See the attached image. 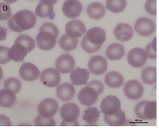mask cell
I'll list each match as a JSON object with an SVG mask.
<instances>
[{
	"mask_svg": "<svg viewBox=\"0 0 159 130\" xmlns=\"http://www.w3.org/2000/svg\"><path fill=\"white\" fill-rule=\"evenodd\" d=\"M16 101V96L14 92L8 89L0 90V106L5 108L12 107Z\"/></svg>",
	"mask_w": 159,
	"mask_h": 130,
	"instance_id": "484cf974",
	"label": "cell"
},
{
	"mask_svg": "<svg viewBox=\"0 0 159 130\" xmlns=\"http://www.w3.org/2000/svg\"><path fill=\"white\" fill-rule=\"evenodd\" d=\"M83 9L82 3L79 0H66L62 7L64 15L68 19H74L79 17Z\"/></svg>",
	"mask_w": 159,
	"mask_h": 130,
	"instance_id": "8fae6325",
	"label": "cell"
},
{
	"mask_svg": "<svg viewBox=\"0 0 159 130\" xmlns=\"http://www.w3.org/2000/svg\"><path fill=\"white\" fill-rule=\"evenodd\" d=\"M145 9L151 15H156V0H147Z\"/></svg>",
	"mask_w": 159,
	"mask_h": 130,
	"instance_id": "74e56055",
	"label": "cell"
},
{
	"mask_svg": "<svg viewBox=\"0 0 159 130\" xmlns=\"http://www.w3.org/2000/svg\"><path fill=\"white\" fill-rule=\"evenodd\" d=\"M11 15V8L9 4L4 2H0V21L8 20Z\"/></svg>",
	"mask_w": 159,
	"mask_h": 130,
	"instance_id": "e575fe53",
	"label": "cell"
},
{
	"mask_svg": "<svg viewBox=\"0 0 159 130\" xmlns=\"http://www.w3.org/2000/svg\"><path fill=\"white\" fill-rule=\"evenodd\" d=\"M80 109L78 105L72 102L66 103L60 110V117L63 119L61 126H79L77 119L79 118Z\"/></svg>",
	"mask_w": 159,
	"mask_h": 130,
	"instance_id": "277c9868",
	"label": "cell"
},
{
	"mask_svg": "<svg viewBox=\"0 0 159 130\" xmlns=\"http://www.w3.org/2000/svg\"><path fill=\"white\" fill-rule=\"evenodd\" d=\"M57 96L64 102L71 101L75 96V88L73 85L68 83L60 84L56 89Z\"/></svg>",
	"mask_w": 159,
	"mask_h": 130,
	"instance_id": "d6986e66",
	"label": "cell"
},
{
	"mask_svg": "<svg viewBox=\"0 0 159 130\" xmlns=\"http://www.w3.org/2000/svg\"><path fill=\"white\" fill-rule=\"evenodd\" d=\"M90 72L85 68L77 67L72 70L70 79L72 83L75 86H82L88 83Z\"/></svg>",
	"mask_w": 159,
	"mask_h": 130,
	"instance_id": "ffe728a7",
	"label": "cell"
},
{
	"mask_svg": "<svg viewBox=\"0 0 159 130\" xmlns=\"http://www.w3.org/2000/svg\"><path fill=\"white\" fill-rule=\"evenodd\" d=\"M42 84L48 87H57L60 83L61 75L57 69L52 68L44 69L40 76Z\"/></svg>",
	"mask_w": 159,
	"mask_h": 130,
	"instance_id": "8992f818",
	"label": "cell"
},
{
	"mask_svg": "<svg viewBox=\"0 0 159 130\" xmlns=\"http://www.w3.org/2000/svg\"><path fill=\"white\" fill-rule=\"evenodd\" d=\"M89 69L96 75L105 74L108 69V63L104 57L101 56H94L90 59L88 63Z\"/></svg>",
	"mask_w": 159,
	"mask_h": 130,
	"instance_id": "4fadbf2b",
	"label": "cell"
},
{
	"mask_svg": "<svg viewBox=\"0 0 159 130\" xmlns=\"http://www.w3.org/2000/svg\"><path fill=\"white\" fill-rule=\"evenodd\" d=\"M88 85H89V86L93 87L94 89H96L98 92L99 93V94H101L102 92L104 90V88L102 83L98 80H93L92 82H90Z\"/></svg>",
	"mask_w": 159,
	"mask_h": 130,
	"instance_id": "f35d334b",
	"label": "cell"
},
{
	"mask_svg": "<svg viewBox=\"0 0 159 130\" xmlns=\"http://www.w3.org/2000/svg\"><path fill=\"white\" fill-rule=\"evenodd\" d=\"M99 93L92 86L87 85L80 90L78 94V99L82 105L89 106L96 102Z\"/></svg>",
	"mask_w": 159,
	"mask_h": 130,
	"instance_id": "9c48e42d",
	"label": "cell"
},
{
	"mask_svg": "<svg viewBox=\"0 0 159 130\" xmlns=\"http://www.w3.org/2000/svg\"><path fill=\"white\" fill-rule=\"evenodd\" d=\"M39 31L40 32L36 37V42L39 48L44 51L53 49L59 33L57 27L50 22L45 23L41 26Z\"/></svg>",
	"mask_w": 159,
	"mask_h": 130,
	"instance_id": "7a4b0ae2",
	"label": "cell"
},
{
	"mask_svg": "<svg viewBox=\"0 0 159 130\" xmlns=\"http://www.w3.org/2000/svg\"><path fill=\"white\" fill-rule=\"evenodd\" d=\"M105 83L111 88H116L121 87L123 84V76L116 71L108 72L105 76Z\"/></svg>",
	"mask_w": 159,
	"mask_h": 130,
	"instance_id": "d4e9b609",
	"label": "cell"
},
{
	"mask_svg": "<svg viewBox=\"0 0 159 130\" xmlns=\"http://www.w3.org/2000/svg\"><path fill=\"white\" fill-rule=\"evenodd\" d=\"M113 34L118 40L121 42H126L133 38L134 30L128 24L119 23L113 30Z\"/></svg>",
	"mask_w": 159,
	"mask_h": 130,
	"instance_id": "ac0fdd59",
	"label": "cell"
},
{
	"mask_svg": "<svg viewBox=\"0 0 159 130\" xmlns=\"http://www.w3.org/2000/svg\"><path fill=\"white\" fill-rule=\"evenodd\" d=\"M134 29L139 35L143 37H148L155 32L156 25L151 19L140 17L135 22Z\"/></svg>",
	"mask_w": 159,
	"mask_h": 130,
	"instance_id": "52a82bcc",
	"label": "cell"
},
{
	"mask_svg": "<svg viewBox=\"0 0 159 130\" xmlns=\"http://www.w3.org/2000/svg\"><path fill=\"white\" fill-rule=\"evenodd\" d=\"M87 13L90 19L100 20L104 16L105 9L102 4L94 2L89 5L87 8Z\"/></svg>",
	"mask_w": 159,
	"mask_h": 130,
	"instance_id": "cb8c5ba5",
	"label": "cell"
},
{
	"mask_svg": "<svg viewBox=\"0 0 159 130\" xmlns=\"http://www.w3.org/2000/svg\"><path fill=\"white\" fill-rule=\"evenodd\" d=\"M37 22V18L33 12L28 9L19 11L9 18L8 25L13 31L21 33L33 29Z\"/></svg>",
	"mask_w": 159,
	"mask_h": 130,
	"instance_id": "6da1fadb",
	"label": "cell"
},
{
	"mask_svg": "<svg viewBox=\"0 0 159 130\" xmlns=\"http://www.w3.org/2000/svg\"><path fill=\"white\" fill-rule=\"evenodd\" d=\"M60 47L66 52H71L77 47L78 44V38H72L67 34H64L59 39Z\"/></svg>",
	"mask_w": 159,
	"mask_h": 130,
	"instance_id": "4316f807",
	"label": "cell"
},
{
	"mask_svg": "<svg viewBox=\"0 0 159 130\" xmlns=\"http://www.w3.org/2000/svg\"><path fill=\"white\" fill-rule=\"evenodd\" d=\"M4 88L8 89L15 94H18L20 91L21 84L20 81L15 78H9L5 81L4 84Z\"/></svg>",
	"mask_w": 159,
	"mask_h": 130,
	"instance_id": "1f68e13d",
	"label": "cell"
},
{
	"mask_svg": "<svg viewBox=\"0 0 159 130\" xmlns=\"http://www.w3.org/2000/svg\"><path fill=\"white\" fill-rule=\"evenodd\" d=\"M121 108L120 100L115 96H108L105 97L101 103V110L104 114H113Z\"/></svg>",
	"mask_w": 159,
	"mask_h": 130,
	"instance_id": "7c38bea8",
	"label": "cell"
},
{
	"mask_svg": "<svg viewBox=\"0 0 159 130\" xmlns=\"http://www.w3.org/2000/svg\"><path fill=\"white\" fill-rule=\"evenodd\" d=\"M148 59L145 51L142 48L135 47L129 52L127 56L128 63L131 67L141 68L146 63Z\"/></svg>",
	"mask_w": 159,
	"mask_h": 130,
	"instance_id": "30bf717a",
	"label": "cell"
},
{
	"mask_svg": "<svg viewBox=\"0 0 159 130\" xmlns=\"http://www.w3.org/2000/svg\"><path fill=\"white\" fill-rule=\"evenodd\" d=\"M15 42L19 43L25 47L29 53L33 51L35 47V42L33 39L27 35H20L16 39Z\"/></svg>",
	"mask_w": 159,
	"mask_h": 130,
	"instance_id": "d6a6232c",
	"label": "cell"
},
{
	"mask_svg": "<svg viewBox=\"0 0 159 130\" xmlns=\"http://www.w3.org/2000/svg\"><path fill=\"white\" fill-rule=\"evenodd\" d=\"M57 1L58 0H41V1L42 2L50 5L55 4L57 2Z\"/></svg>",
	"mask_w": 159,
	"mask_h": 130,
	"instance_id": "b9f144b4",
	"label": "cell"
},
{
	"mask_svg": "<svg viewBox=\"0 0 159 130\" xmlns=\"http://www.w3.org/2000/svg\"><path fill=\"white\" fill-rule=\"evenodd\" d=\"M59 109V104L54 99L48 98L43 100L38 105V112L40 115L46 117H53Z\"/></svg>",
	"mask_w": 159,
	"mask_h": 130,
	"instance_id": "9a60e30c",
	"label": "cell"
},
{
	"mask_svg": "<svg viewBox=\"0 0 159 130\" xmlns=\"http://www.w3.org/2000/svg\"><path fill=\"white\" fill-rule=\"evenodd\" d=\"M35 14L40 17H48L53 14V5L40 2L35 9Z\"/></svg>",
	"mask_w": 159,
	"mask_h": 130,
	"instance_id": "4dcf8cb0",
	"label": "cell"
},
{
	"mask_svg": "<svg viewBox=\"0 0 159 130\" xmlns=\"http://www.w3.org/2000/svg\"><path fill=\"white\" fill-rule=\"evenodd\" d=\"M144 89L142 84L136 80H131L126 83L124 93L126 97L131 100H137L143 96Z\"/></svg>",
	"mask_w": 159,
	"mask_h": 130,
	"instance_id": "ba28073f",
	"label": "cell"
},
{
	"mask_svg": "<svg viewBox=\"0 0 159 130\" xmlns=\"http://www.w3.org/2000/svg\"><path fill=\"white\" fill-rule=\"evenodd\" d=\"M12 125L10 119L4 114H0V126H10Z\"/></svg>",
	"mask_w": 159,
	"mask_h": 130,
	"instance_id": "ab89813d",
	"label": "cell"
},
{
	"mask_svg": "<svg viewBox=\"0 0 159 130\" xmlns=\"http://www.w3.org/2000/svg\"><path fill=\"white\" fill-rule=\"evenodd\" d=\"M34 124L36 126H55L56 122L52 117H46L42 115L37 116L34 119Z\"/></svg>",
	"mask_w": 159,
	"mask_h": 130,
	"instance_id": "836d02e7",
	"label": "cell"
},
{
	"mask_svg": "<svg viewBox=\"0 0 159 130\" xmlns=\"http://www.w3.org/2000/svg\"><path fill=\"white\" fill-rule=\"evenodd\" d=\"M126 0H106L105 5L107 9L114 13L123 12L127 7Z\"/></svg>",
	"mask_w": 159,
	"mask_h": 130,
	"instance_id": "f1b7e54d",
	"label": "cell"
},
{
	"mask_svg": "<svg viewBox=\"0 0 159 130\" xmlns=\"http://www.w3.org/2000/svg\"><path fill=\"white\" fill-rule=\"evenodd\" d=\"M145 51L148 57L151 59H156V38H155L152 42L147 45Z\"/></svg>",
	"mask_w": 159,
	"mask_h": 130,
	"instance_id": "d590c367",
	"label": "cell"
},
{
	"mask_svg": "<svg viewBox=\"0 0 159 130\" xmlns=\"http://www.w3.org/2000/svg\"><path fill=\"white\" fill-rule=\"evenodd\" d=\"M86 31L84 23L80 20H73L68 22L66 25V33L72 38H80Z\"/></svg>",
	"mask_w": 159,
	"mask_h": 130,
	"instance_id": "e0dca14e",
	"label": "cell"
},
{
	"mask_svg": "<svg viewBox=\"0 0 159 130\" xmlns=\"http://www.w3.org/2000/svg\"><path fill=\"white\" fill-rule=\"evenodd\" d=\"M3 74H4V72H3V70H2V69L1 67L0 66V81H1V80L2 79V76H3Z\"/></svg>",
	"mask_w": 159,
	"mask_h": 130,
	"instance_id": "ee69618b",
	"label": "cell"
},
{
	"mask_svg": "<svg viewBox=\"0 0 159 130\" xmlns=\"http://www.w3.org/2000/svg\"><path fill=\"white\" fill-rule=\"evenodd\" d=\"M105 55L107 58L111 60H119L125 55V49L120 43H112L107 47Z\"/></svg>",
	"mask_w": 159,
	"mask_h": 130,
	"instance_id": "7402d4cb",
	"label": "cell"
},
{
	"mask_svg": "<svg viewBox=\"0 0 159 130\" xmlns=\"http://www.w3.org/2000/svg\"><path fill=\"white\" fill-rule=\"evenodd\" d=\"M143 82L147 84L153 85L156 82V68L148 67L145 68L141 74Z\"/></svg>",
	"mask_w": 159,
	"mask_h": 130,
	"instance_id": "f546056e",
	"label": "cell"
},
{
	"mask_svg": "<svg viewBox=\"0 0 159 130\" xmlns=\"http://www.w3.org/2000/svg\"><path fill=\"white\" fill-rule=\"evenodd\" d=\"M7 36V29L4 27L0 26V41H4Z\"/></svg>",
	"mask_w": 159,
	"mask_h": 130,
	"instance_id": "60d3db41",
	"label": "cell"
},
{
	"mask_svg": "<svg viewBox=\"0 0 159 130\" xmlns=\"http://www.w3.org/2000/svg\"><path fill=\"white\" fill-rule=\"evenodd\" d=\"M106 40V33L101 27H95L89 29L82 38L81 45L84 51L93 53L100 50Z\"/></svg>",
	"mask_w": 159,
	"mask_h": 130,
	"instance_id": "3957f363",
	"label": "cell"
},
{
	"mask_svg": "<svg viewBox=\"0 0 159 130\" xmlns=\"http://www.w3.org/2000/svg\"><path fill=\"white\" fill-rule=\"evenodd\" d=\"M138 118L144 120H155L157 116V104L156 101H143L135 106L134 109Z\"/></svg>",
	"mask_w": 159,
	"mask_h": 130,
	"instance_id": "5b68a950",
	"label": "cell"
},
{
	"mask_svg": "<svg viewBox=\"0 0 159 130\" xmlns=\"http://www.w3.org/2000/svg\"><path fill=\"white\" fill-rule=\"evenodd\" d=\"M104 120L109 126H123L126 122V114L123 110L120 109L113 114H104Z\"/></svg>",
	"mask_w": 159,
	"mask_h": 130,
	"instance_id": "603a6c76",
	"label": "cell"
},
{
	"mask_svg": "<svg viewBox=\"0 0 159 130\" xmlns=\"http://www.w3.org/2000/svg\"><path fill=\"white\" fill-rule=\"evenodd\" d=\"M9 50L8 47L0 46V64H6L11 61L9 56Z\"/></svg>",
	"mask_w": 159,
	"mask_h": 130,
	"instance_id": "8d00e7d4",
	"label": "cell"
},
{
	"mask_svg": "<svg viewBox=\"0 0 159 130\" xmlns=\"http://www.w3.org/2000/svg\"><path fill=\"white\" fill-rule=\"evenodd\" d=\"M28 53L29 52L27 48L17 42H15L14 45L9 50V56L11 60L16 63L23 61Z\"/></svg>",
	"mask_w": 159,
	"mask_h": 130,
	"instance_id": "44dd1931",
	"label": "cell"
},
{
	"mask_svg": "<svg viewBox=\"0 0 159 130\" xmlns=\"http://www.w3.org/2000/svg\"><path fill=\"white\" fill-rule=\"evenodd\" d=\"M19 75L22 79L27 82H33L38 78L40 72L33 63H25L19 69Z\"/></svg>",
	"mask_w": 159,
	"mask_h": 130,
	"instance_id": "2e32d148",
	"label": "cell"
},
{
	"mask_svg": "<svg viewBox=\"0 0 159 130\" xmlns=\"http://www.w3.org/2000/svg\"><path fill=\"white\" fill-rule=\"evenodd\" d=\"M5 2H6L8 4H11L15 2H16L17 0H3Z\"/></svg>",
	"mask_w": 159,
	"mask_h": 130,
	"instance_id": "7bdbcfd3",
	"label": "cell"
},
{
	"mask_svg": "<svg viewBox=\"0 0 159 130\" xmlns=\"http://www.w3.org/2000/svg\"><path fill=\"white\" fill-rule=\"evenodd\" d=\"M56 69L61 74H68L71 72L75 67V60L70 54H64L59 56L56 61Z\"/></svg>",
	"mask_w": 159,
	"mask_h": 130,
	"instance_id": "5bb4252c",
	"label": "cell"
},
{
	"mask_svg": "<svg viewBox=\"0 0 159 130\" xmlns=\"http://www.w3.org/2000/svg\"><path fill=\"white\" fill-rule=\"evenodd\" d=\"M100 115V112L96 108L90 107L86 109L83 114V120L89 126H96Z\"/></svg>",
	"mask_w": 159,
	"mask_h": 130,
	"instance_id": "83f0119b",
	"label": "cell"
}]
</instances>
